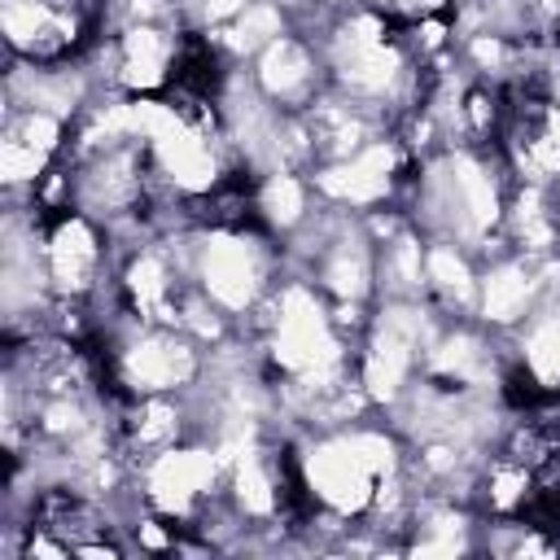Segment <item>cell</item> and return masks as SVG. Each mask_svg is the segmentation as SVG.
<instances>
[{
	"label": "cell",
	"instance_id": "6da1fadb",
	"mask_svg": "<svg viewBox=\"0 0 560 560\" xmlns=\"http://www.w3.org/2000/svg\"><path fill=\"white\" fill-rule=\"evenodd\" d=\"M293 451L306 503L341 521H363L376 486L407 464V442L381 411L341 429L298 433Z\"/></svg>",
	"mask_w": 560,
	"mask_h": 560
},
{
	"label": "cell",
	"instance_id": "7a4b0ae2",
	"mask_svg": "<svg viewBox=\"0 0 560 560\" xmlns=\"http://www.w3.org/2000/svg\"><path fill=\"white\" fill-rule=\"evenodd\" d=\"M192 284L241 328V319L284 276V249L262 228H197L188 232Z\"/></svg>",
	"mask_w": 560,
	"mask_h": 560
},
{
	"label": "cell",
	"instance_id": "3957f363",
	"mask_svg": "<svg viewBox=\"0 0 560 560\" xmlns=\"http://www.w3.org/2000/svg\"><path fill=\"white\" fill-rule=\"evenodd\" d=\"M438 311L429 302H402V298H376L372 324L359 337L354 350V372L363 394L372 398L376 411H389L420 376L424 368V346L438 328Z\"/></svg>",
	"mask_w": 560,
	"mask_h": 560
},
{
	"label": "cell",
	"instance_id": "277c9868",
	"mask_svg": "<svg viewBox=\"0 0 560 560\" xmlns=\"http://www.w3.org/2000/svg\"><path fill=\"white\" fill-rule=\"evenodd\" d=\"M223 481H228V459L210 438H184L131 464L136 503L188 529L214 499H223Z\"/></svg>",
	"mask_w": 560,
	"mask_h": 560
},
{
	"label": "cell",
	"instance_id": "5b68a950",
	"mask_svg": "<svg viewBox=\"0 0 560 560\" xmlns=\"http://www.w3.org/2000/svg\"><path fill=\"white\" fill-rule=\"evenodd\" d=\"M39 262H44L52 298L96 302L101 293L114 289L118 249L101 219L70 206V210L39 214Z\"/></svg>",
	"mask_w": 560,
	"mask_h": 560
},
{
	"label": "cell",
	"instance_id": "8992f818",
	"mask_svg": "<svg viewBox=\"0 0 560 560\" xmlns=\"http://www.w3.org/2000/svg\"><path fill=\"white\" fill-rule=\"evenodd\" d=\"M411 171H416V162L402 153L398 136L385 131L372 144H363L359 153L337 158V162H319L306 175H311V188L324 206L346 210V214H368V210L402 201Z\"/></svg>",
	"mask_w": 560,
	"mask_h": 560
},
{
	"label": "cell",
	"instance_id": "52a82bcc",
	"mask_svg": "<svg viewBox=\"0 0 560 560\" xmlns=\"http://www.w3.org/2000/svg\"><path fill=\"white\" fill-rule=\"evenodd\" d=\"M70 127L74 122H66L48 109H31V105L4 109V122H0V184H4L9 206H31V192L39 188V179L66 158Z\"/></svg>",
	"mask_w": 560,
	"mask_h": 560
},
{
	"label": "cell",
	"instance_id": "ba28073f",
	"mask_svg": "<svg viewBox=\"0 0 560 560\" xmlns=\"http://www.w3.org/2000/svg\"><path fill=\"white\" fill-rule=\"evenodd\" d=\"M499 153L521 184L551 188L560 179V101L542 88H508V122Z\"/></svg>",
	"mask_w": 560,
	"mask_h": 560
},
{
	"label": "cell",
	"instance_id": "9c48e42d",
	"mask_svg": "<svg viewBox=\"0 0 560 560\" xmlns=\"http://www.w3.org/2000/svg\"><path fill=\"white\" fill-rule=\"evenodd\" d=\"M249 74L258 83V92L276 105V109H289V114H302L315 96L328 92V66H324V52L311 35H302L298 26H289L284 35H276L254 61H249Z\"/></svg>",
	"mask_w": 560,
	"mask_h": 560
},
{
	"label": "cell",
	"instance_id": "30bf717a",
	"mask_svg": "<svg viewBox=\"0 0 560 560\" xmlns=\"http://www.w3.org/2000/svg\"><path fill=\"white\" fill-rule=\"evenodd\" d=\"M547 298V267L512 254V249H494L481 258V289H477V324H486L490 332H516L525 324V315Z\"/></svg>",
	"mask_w": 560,
	"mask_h": 560
},
{
	"label": "cell",
	"instance_id": "8fae6325",
	"mask_svg": "<svg viewBox=\"0 0 560 560\" xmlns=\"http://www.w3.org/2000/svg\"><path fill=\"white\" fill-rule=\"evenodd\" d=\"M302 122H306V131H311L315 166H319V162L350 158V153H359L363 144H372L376 136L389 131V122H385L376 109H368V105H359V101H350V96H341V92H332V88H328L324 96H315V101L302 109Z\"/></svg>",
	"mask_w": 560,
	"mask_h": 560
},
{
	"label": "cell",
	"instance_id": "7c38bea8",
	"mask_svg": "<svg viewBox=\"0 0 560 560\" xmlns=\"http://www.w3.org/2000/svg\"><path fill=\"white\" fill-rule=\"evenodd\" d=\"M477 289H481V258L477 249L429 236L424 245V302L442 319H477Z\"/></svg>",
	"mask_w": 560,
	"mask_h": 560
},
{
	"label": "cell",
	"instance_id": "4fadbf2b",
	"mask_svg": "<svg viewBox=\"0 0 560 560\" xmlns=\"http://www.w3.org/2000/svg\"><path fill=\"white\" fill-rule=\"evenodd\" d=\"M503 245L542 267L556 262L560 258V197L542 184L512 179L508 206H503Z\"/></svg>",
	"mask_w": 560,
	"mask_h": 560
},
{
	"label": "cell",
	"instance_id": "5bb4252c",
	"mask_svg": "<svg viewBox=\"0 0 560 560\" xmlns=\"http://www.w3.org/2000/svg\"><path fill=\"white\" fill-rule=\"evenodd\" d=\"M538 503V477L529 464H521L516 455L490 446L481 468H477V490H472V508L486 521H516L529 516Z\"/></svg>",
	"mask_w": 560,
	"mask_h": 560
},
{
	"label": "cell",
	"instance_id": "9a60e30c",
	"mask_svg": "<svg viewBox=\"0 0 560 560\" xmlns=\"http://www.w3.org/2000/svg\"><path fill=\"white\" fill-rule=\"evenodd\" d=\"M254 210L262 232H271L276 241H289L319 210V197L306 171H267V175H254Z\"/></svg>",
	"mask_w": 560,
	"mask_h": 560
},
{
	"label": "cell",
	"instance_id": "2e32d148",
	"mask_svg": "<svg viewBox=\"0 0 560 560\" xmlns=\"http://www.w3.org/2000/svg\"><path fill=\"white\" fill-rule=\"evenodd\" d=\"M424 245L429 236L411 219L376 241V298L424 302Z\"/></svg>",
	"mask_w": 560,
	"mask_h": 560
},
{
	"label": "cell",
	"instance_id": "e0dca14e",
	"mask_svg": "<svg viewBox=\"0 0 560 560\" xmlns=\"http://www.w3.org/2000/svg\"><path fill=\"white\" fill-rule=\"evenodd\" d=\"M512 359L542 385L560 389V298L547 289V298L525 315L516 332H508Z\"/></svg>",
	"mask_w": 560,
	"mask_h": 560
},
{
	"label": "cell",
	"instance_id": "ac0fdd59",
	"mask_svg": "<svg viewBox=\"0 0 560 560\" xmlns=\"http://www.w3.org/2000/svg\"><path fill=\"white\" fill-rule=\"evenodd\" d=\"M293 26V18H289V9L280 4V0H249L228 26H219L210 39H214V48L232 61V66H249L276 35H284Z\"/></svg>",
	"mask_w": 560,
	"mask_h": 560
},
{
	"label": "cell",
	"instance_id": "d6986e66",
	"mask_svg": "<svg viewBox=\"0 0 560 560\" xmlns=\"http://www.w3.org/2000/svg\"><path fill=\"white\" fill-rule=\"evenodd\" d=\"M354 4H372V9H381L394 22H420V18H433V13H451L455 9V0H354Z\"/></svg>",
	"mask_w": 560,
	"mask_h": 560
},
{
	"label": "cell",
	"instance_id": "ffe728a7",
	"mask_svg": "<svg viewBox=\"0 0 560 560\" xmlns=\"http://www.w3.org/2000/svg\"><path fill=\"white\" fill-rule=\"evenodd\" d=\"M556 529H560V516H556Z\"/></svg>",
	"mask_w": 560,
	"mask_h": 560
}]
</instances>
